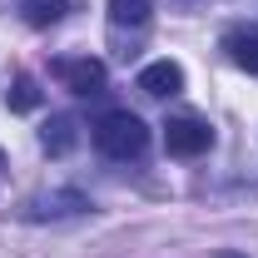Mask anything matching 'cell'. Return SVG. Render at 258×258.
Returning a JSON list of instances; mask_svg holds the SVG:
<instances>
[{
    "instance_id": "cell-2",
    "label": "cell",
    "mask_w": 258,
    "mask_h": 258,
    "mask_svg": "<svg viewBox=\"0 0 258 258\" xmlns=\"http://www.w3.org/2000/svg\"><path fill=\"white\" fill-rule=\"evenodd\" d=\"M209 144H214V129L204 124V119H169V124H164V149L179 154V159L204 154Z\"/></svg>"
},
{
    "instance_id": "cell-12",
    "label": "cell",
    "mask_w": 258,
    "mask_h": 258,
    "mask_svg": "<svg viewBox=\"0 0 258 258\" xmlns=\"http://www.w3.org/2000/svg\"><path fill=\"white\" fill-rule=\"evenodd\" d=\"M0 164H5V154H0Z\"/></svg>"
},
{
    "instance_id": "cell-3",
    "label": "cell",
    "mask_w": 258,
    "mask_h": 258,
    "mask_svg": "<svg viewBox=\"0 0 258 258\" xmlns=\"http://www.w3.org/2000/svg\"><path fill=\"white\" fill-rule=\"evenodd\" d=\"M55 75H60L64 90H75V95H99L104 80H109V70H104L99 60H90V55H85V60H60Z\"/></svg>"
},
{
    "instance_id": "cell-6",
    "label": "cell",
    "mask_w": 258,
    "mask_h": 258,
    "mask_svg": "<svg viewBox=\"0 0 258 258\" xmlns=\"http://www.w3.org/2000/svg\"><path fill=\"white\" fill-rule=\"evenodd\" d=\"M75 139H80V134H75V119H70V114H55V119L45 124V149H50L55 159L75 149Z\"/></svg>"
},
{
    "instance_id": "cell-1",
    "label": "cell",
    "mask_w": 258,
    "mask_h": 258,
    "mask_svg": "<svg viewBox=\"0 0 258 258\" xmlns=\"http://www.w3.org/2000/svg\"><path fill=\"white\" fill-rule=\"evenodd\" d=\"M95 144H99V154H109V159H134V154H144L149 129H144L139 114H129V109H109L95 124Z\"/></svg>"
},
{
    "instance_id": "cell-7",
    "label": "cell",
    "mask_w": 258,
    "mask_h": 258,
    "mask_svg": "<svg viewBox=\"0 0 258 258\" xmlns=\"http://www.w3.org/2000/svg\"><path fill=\"white\" fill-rule=\"evenodd\" d=\"M228 55H233V64H238V70L258 75V30H238V35H228Z\"/></svg>"
},
{
    "instance_id": "cell-9",
    "label": "cell",
    "mask_w": 258,
    "mask_h": 258,
    "mask_svg": "<svg viewBox=\"0 0 258 258\" xmlns=\"http://www.w3.org/2000/svg\"><path fill=\"white\" fill-rule=\"evenodd\" d=\"M154 15V0H109V20L114 25H144Z\"/></svg>"
},
{
    "instance_id": "cell-5",
    "label": "cell",
    "mask_w": 258,
    "mask_h": 258,
    "mask_svg": "<svg viewBox=\"0 0 258 258\" xmlns=\"http://www.w3.org/2000/svg\"><path fill=\"white\" fill-rule=\"evenodd\" d=\"M20 15H25V25L45 30V25H60L70 15V0H20Z\"/></svg>"
},
{
    "instance_id": "cell-10",
    "label": "cell",
    "mask_w": 258,
    "mask_h": 258,
    "mask_svg": "<svg viewBox=\"0 0 258 258\" xmlns=\"http://www.w3.org/2000/svg\"><path fill=\"white\" fill-rule=\"evenodd\" d=\"M80 209H90V204H85V194L64 189V194H55V199H40V209H35V214H80Z\"/></svg>"
},
{
    "instance_id": "cell-4",
    "label": "cell",
    "mask_w": 258,
    "mask_h": 258,
    "mask_svg": "<svg viewBox=\"0 0 258 258\" xmlns=\"http://www.w3.org/2000/svg\"><path fill=\"white\" fill-rule=\"evenodd\" d=\"M139 90L144 95H154V99H169V95H179L184 90V70L174 60H154V64H144L139 70Z\"/></svg>"
},
{
    "instance_id": "cell-8",
    "label": "cell",
    "mask_w": 258,
    "mask_h": 258,
    "mask_svg": "<svg viewBox=\"0 0 258 258\" xmlns=\"http://www.w3.org/2000/svg\"><path fill=\"white\" fill-rule=\"evenodd\" d=\"M5 104H10L15 114H30V109H40V85H35L30 75H20V80L5 90Z\"/></svg>"
},
{
    "instance_id": "cell-11",
    "label": "cell",
    "mask_w": 258,
    "mask_h": 258,
    "mask_svg": "<svg viewBox=\"0 0 258 258\" xmlns=\"http://www.w3.org/2000/svg\"><path fill=\"white\" fill-rule=\"evenodd\" d=\"M219 258H248V253H219Z\"/></svg>"
}]
</instances>
